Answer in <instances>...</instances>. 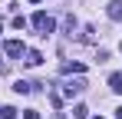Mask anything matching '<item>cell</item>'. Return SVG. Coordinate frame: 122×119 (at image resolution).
Instances as JSON below:
<instances>
[{"label": "cell", "instance_id": "6da1fadb", "mask_svg": "<svg viewBox=\"0 0 122 119\" xmlns=\"http://www.w3.org/2000/svg\"><path fill=\"white\" fill-rule=\"evenodd\" d=\"M33 27L40 30V37H46V33L56 30V20L50 17V13H43V10H36V13H33Z\"/></svg>", "mask_w": 122, "mask_h": 119}, {"label": "cell", "instance_id": "7a4b0ae2", "mask_svg": "<svg viewBox=\"0 0 122 119\" xmlns=\"http://www.w3.org/2000/svg\"><path fill=\"white\" fill-rule=\"evenodd\" d=\"M82 89H86V79H69V83H63V99H73V96H79Z\"/></svg>", "mask_w": 122, "mask_h": 119}, {"label": "cell", "instance_id": "3957f363", "mask_svg": "<svg viewBox=\"0 0 122 119\" xmlns=\"http://www.w3.org/2000/svg\"><path fill=\"white\" fill-rule=\"evenodd\" d=\"M3 53L10 60H20L23 53H26V46H23V40H7V43H3Z\"/></svg>", "mask_w": 122, "mask_h": 119}, {"label": "cell", "instance_id": "277c9868", "mask_svg": "<svg viewBox=\"0 0 122 119\" xmlns=\"http://www.w3.org/2000/svg\"><path fill=\"white\" fill-rule=\"evenodd\" d=\"M23 63H26V66H40L43 53H40V50H26V53H23Z\"/></svg>", "mask_w": 122, "mask_h": 119}, {"label": "cell", "instance_id": "5b68a950", "mask_svg": "<svg viewBox=\"0 0 122 119\" xmlns=\"http://www.w3.org/2000/svg\"><path fill=\"white\" fill-rule=\"evenodd\" d=\"M106 13H109V20H122V0H109Z\"/></svg>", "mask_w": 122, "mask_h": 119}, {"label": "cell", "instance_id": "8992f818", "mask_svg": "<svg viewBox=\"0 0 122 119\" xmlns=\"http://www.w3.org/2000/svg\"><path fill=\"white\" fill-rule=\"evenodd\" d=\"M109 89H112L116 96H122V73H112V76H109Z\"/></svg>", "mask_w": 122, "mask_h": 119}, {"label": "cell", "instance_id": "52a82bcc", "mask_svg": "<svg viewBox=\"0 0 122 119\" xmlns=\"http://www.w3.org/2000/svg\"><path fill=\"white\" fill-rule=\"evenodd\" d=\"M13 93H20V96L33 93V83H26V79H17V83H13Z\"/></svg>", "mask_w": 122, "mask_h": 119}, {"label": "cell", "instance_id": "ba28073f", "mask_svg": "<svg viewBox=\"0 0 122 119\" xmlns=\"http://www.w3.org/2000/svg\"><path fill=\"white\" fill-rule=\"evenodd\" d=\"M76 27H79V20L73 17V13H69V17L63 20V30H66V33H69V37H73V33H76Z\"/></svg>", "mask_w": 122, "mask_h": 119}, {"label": "cell", "instance_id": "9c48e42d", "mask_svg": "<svg viewBox=\"0 0 122 119\" xmlns=\"http://www.w3.org/2000/svg\"><path fill=\"white\" fill-rule=\"evenodd\" d=\"M63 73H86L82 63H63Z\"/></svg>", "mask_w": 122, "mask_h": 119}, {"label": "cell", "instance_id": "30bf717a", "mask_svg": "<svg viewBox=\"0 0 122 119\" xmlns=\"http://www.w3.org/2000/svg\"><path fill=\"white\" fill-rule=\"evenodd\" d=\"M73 119H89V109H86V106H73Z\"/></svg>", "mask_w": 122, "mask_h": 119}, {"label": "cell", "instance_id": "8fae6325", "mask_svg": "<svg viewBox=\"0 0 122 119\" xmlns=\"http://www.w3.org/2000/svg\"><path fill=\"white\" fill-rule=\"evenodd\" d=\"M0 119H17V109L13 106H0Z\"/></svg>", "mask_w": 122, "mask_h": 119}, {"label": "cell", "instance_id": "7c38bea8", "mask_svg": "<svg viewBox=\"0 0 122 119\" xmlns=\"http://www.w3.org/2000/svg\"><path fill=\"white\" fill-rule=\"evenodd\" d=\"M23 119H43L40 109H23Z\"/></svg>", "mask_w": 122, "mask_h": 119}, {"label": "cell", "instance_id": "4fadbf2b", "mask_svg": "<svg viewBox=\"0 0 122 119\" xmlns=\"http://www.w3.org/2000/svg\"><path fill=\"white\" fill-rule=\"evenodd\" d=\"M116 119H122V106H119V109H116Z\"/></svg>", "mask_w": 122, "mask_h": 119}, {"label": "cell", "instance_id": "5bb4252c", "mask_svg": "<svg viewBox=\"0 0 122 119\" xmlns=\"http://www.w3.org/2000/svg\"><path fill=\"white\" fill-rule=\"evenodd\" d=\"M92 119H102V116H92Z\"/></svg>", "mask_w": 122, "mask_h": 119}]
</instances>
